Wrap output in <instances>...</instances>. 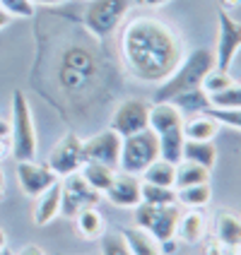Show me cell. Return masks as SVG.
<instances>
[{"instance_id": "1", "label": "cell", "mask_w": 241, "mask_h": 255, "mask_svg": "<svg viewBox=\"0 0 241 255\" xmlns=\"http://www.w3.org/2000/svg\"><path fill=\"white\" fill-rule=\"evenodd\" d=\"M121 56L135 80L159 85L184 60V43L162 19L133 17L121 31Z\"/></svg>"}, {"instance_id": "2", "label": "cell", "mask_w": 241, "mask_h": 255, "mask_svg": "<svg viewBox=\"0 0 241 255\" xmlns=\"http://www.w3.org/2000/svg\"><path fill=\"white\" fill-rule=\"evenodd\" d=\"M150 130L159 140V159H167L171 164L181 161V152H184V114L169 104L162 101L150 106Z\"/></svg>"}, {"instance_id": "3", "label": "cell", "mask_w": 241, "mask_h": 255, "mask_svg": "<svg viewBox=\"0 0 241 255\" xmlns=\"http://www.w3.org/2000/svg\"><path fill=\"white\" fill-rule=\"evenodd\" d=\"M215 68V56L213 51L208 48H198L193 53L179 63V68L171 72L164 82H159L155 89V104H162V101H169L171 97L181 94V92H188V89H196V87L203 85V77L208 75V70Z\"/></svg>"}, {"instance_id": "4", "label": "cell", "mask_w": 241, "mask_h": 255, "mask_svg": "<svg viewBox=\"0 0 241 255\" xmlns=\"http://www.w3.org/2000/svg\"><path fill=\"white\" fill-rule=\"evenodd\" d=\"M97 58L85 46H72L63 51L60 68H58V85L70 94L85 92L89 82L97 77Z\"/></svg>"}, {"instance_id": "5", "label": "cell", "mask_w": 241, "mask_h": 255, "mask_svg": "<svg viewBox=\"0 0 241 255\" xmlns=\"http://www.w3.org/2000/svg\"><path fill=\"white\" fill-rule=\"evenodd\" d=\"M10 142H12V156L17 161H29V159L36 156V128H34L27 94L19 92V89L12 92Z\"/></svg>"}, {"instance_id": "6", "label": "cell", "mask_w": 241, "mask_h": 255, "mask_svg": "<svg viewBox=\"0 0 241 255\" xmlns=\"http://www.w3.org/2000/svg\"><path fill=\"white\" fill-rule=\"evenodd\" d=\"M155 159H159V140L147 128L142 132L128 135L121 142V156H118V171L140 176Z\"/></svg>"}, {"instance_id": "7", "label": "cell", "mask_w": 241, "mask_h": 255, "mask_svg": "<svg viewBox=\"0 0 241 255\" xmlns=\"http://www.w3.org/2000/svg\"><path fill=\"white\" fill-rule=\"evenodd\" d=\"M128 7H130V0H89L82 22L97 41H106L121 27Z\"/></svg>"}, {"instance_id": "8", "label": "cell", "mask_w": 241, "mask_h": 255, "mask_svg": "<svg viewBox=\"0 0 241 255\" xmlns=\"http://www.w3.org/2000/svg\"><path fill=\"white\" fill-rule=\"evenodd\" d=\"M179 207L176 202L174 205H147V202H140L135 207V227L147 231L155 241H167V239H174L176 234V222H179Z\"/></svg>"}, {"instance_id": "9", "label": "cell", "mask_w": 241, "mask_h": 255, "mask_svg": "<svg viewBox=\"0 0 241 255\" xmlns=\"http://www.w3.org/2000/svg\"><path fill=\"white\" fill-rule=\"evenodd\" d=\"M101 193H97L94 188H89L87 181L77 173H70L60 181V214L72 219L80 210L87 207H99Z\"/></svg>"}, {"instance_id": "10", "label": "cell", "mask_w": 241, "mask_h": 255, "mask_svg": "<svg viewBox=\"0 0 241 255\" xmlns=\"http://www.w3.org/2000/svg\"><path fill=\"white\" fill-rule=\"evenodd\" d=\"M241 48V22L234 19L229 10L217 12V46H215V68L229 70L232 60Z\"/></svg>"}, {"instance_id": "11", "label": "cell", "mask_w": 241, "mask_h": 255, "mask_svg": "<svg viewBox=\"0 0 241 255\" xmlns=\"http://www.w3.org/2000/svg\"><path fill=\"white\" fill-rule=\"evenodd\" d=\"M51 171L58 178H65L70 173H77L85 164V147H82V137L77 132H65L60 140L56 142V147L51 149L48 161H46Z\"/></svg>"}, {"instance_id": "12", "label": "cell", "mask_w": 241, "mask_h": 255, "mask_svg": "<svg viewBox=\"0 0 241 255\" xmlns=\"http://www.w3.org/2000/svg\"><path fill=\"white\" fill-rule=\"evenodd\" d=\"M109 128L121 137L147 130L150 128V104L145 99H123L114 109Z\"/></svg>"}, {"instance_id": "13", "label": "cell", "mask_w": 241, "mask_h": 255, "mask_svg": "<svg viewBox=\"0 0 241 255\" xmlns=\"http://www.w3.org/2000/svg\"><path fill=\"white\" fill-rule=\"evenodd\" d=\"M121 142L123 137L114 132L111 128L101 130L97 135L82 140L85 147V161H97V164H106L111 169H118V156H121Z\"/></svg>"}, {"instance_id": "14", "label": "cell", "mask_w": 241, "mask_h": 255, "mask_svg": "<svg viewBox=\"0 0 241 255\" xmlns=\"http://www.w3.org/2000/svg\"><path fill=\"white\" fill-rule=\"evenodd\" d=\"M56 181H58V176L51 171L48 164H36L34 159L17 164V183H19L22 193H24L27 198L41 195L43 190L51 188Z\"/></svg>"}, {"instance_id": "15", "label": "cell", "mask_w": 241, "mask_h": 255, "mask_svg": "<svg viewBox=\"0 0 241 255\" xmlns=\"http://www.w3.org/2000/svg\"><path fill=\"white\" fill-rule=\"evenodd\" d=\"M140 176H133V173H123V171H116L111 185L106 188L104 198L109 200L114 207H128V210H135L142 202L140 195Z\"/></svg>"}, {"instance_id": "16", "label": "cell", "mask_w": 241, "mask_h": 255, "mask_svg": "<svg viewBox=\"0 0 241 255\" xmlns=\"http://www.w3.org/2000/svg\"><path fill=\"white\" fill-rule=\"evenodd\" d=\"M208 234V217L200 212V210H188L179 217L176 222V241L186 243V246H196L205 239Z\"/></svg>"}, {"instance_id": "17", "label": "cell", "mask_w": 241, "mask_h": 255, "mask_svg": "<svg viewBox=\"0 0 241 255\" xmlns=\"http://www.w3.org/2000/svg\"><path fill=\"white\" fill-rule=\"evenodd\" d=\"M215 236L222 246H239L241 243V214L232 210H217L213 219Z\"/></svg>"}, {"instance_id": "18", "label": "cell", "mask_w": 241, "mask_h": 255, "mask_svg": "<svg viewBox=\"0 0 241 255\" xmlns=\"http://www.w3.org/2000/svg\"><path fill=\"white\" fill-rule=\"evenodd\" d=\"M60 214V178L51 188H46L41 195H36V205H34V224L36 227H46L51 224Z\"/></svg>"}, {"instance_id": "19", "label": "cell", "mask_w": 241, "mask_h": 255, "mask_svg": "<svg viewBox=\"0 0 241 255\" xmlns=\"http://www.w3.org/2000/svg\"><path fill=\"white\" fill-rule=\"evenodd\" d=\"M220 128L222 123L208 111L193 114L191 118H184V137L186 140H213L220 132Z\"/></svg>"}, {"instance_id": "20", "label": "cell", "mask_w": 241, "mask_h": 255, "mask_svg": "<svg viewBox=\"0 0 241 255\" xmlns=\"http://www.w3.org/2000/svg\"><path fill=\"white\" fill-rule=\"evenodd\" d=\"M75 222V231L85 239V241H99L101 234L106 231V224H104V214L97 210V207H87V210H80V212L72 217Z\"/></svg>"}, {"instance_id": "21", "label": "cell", "mask_w": 241, "mask_h": 255, "mask_svg": "<svg viewBox=\"0 0 241 255\" xmlns=\"http://www.w3.org/2000/svg\"><path fill=\"white\" fill-rule=\"evenodd\" d=\"M123 241H126L130 255H162L159 241H155L147 231H142L138 227H126L121 231Z\"/></svg>"}, {"instance_id": "22", "label": "cell", "mask_w": 241, "mask_h": 255, "mask_svg": "<svg viewBox=\"0 0 241 255\" xmlns=\"http://www.w3.org/2000/svg\"><path fill=\"white\" fill-rule=\"evenodd\" d=\"M181 159L196 161V164H200V166H205V169L213 171L215 161H217V147H215L213 140H186Z\"/></svg>"}, {"instance_id": "23", "label": "cell", "mask_w": 241, "mask_h": 255, "mask_svg": "<svg viewBox=\"0 0 241 255\" xmlns=\"http://www.w3.org/2000/svg\"><path fill=\"white\" fill-rule=\"evenodd\" d=\"M196 183H210V169L200 166L196 161L181 159L174 166V188H186V185H196Z\"/></svg>"}, {"instance_id": "24", "label": "cell", "mask_w": 241, "mask_h": 255, "mask_svg": "<svg viewBox=\"0 0 241 255\" xmlns=\"http://www.w3.org/2000/svg\"><path fill=\"white\" fill-rule=\"evenodd\" d=\"M169 104H174L181 114H203V111H208L213 104H210V97L205 94V89L203 87H196V89H188V92H181V94H176V97H171Z\"/></svg>"}, {"instance_id": "25", "label": "cell", "mask_w": 241, "mask_h": 255, "mask_svg": "<svg viewBox=\"0 0 241 255\" xmlns=\"http://www.w3.org/2000/svg\"><path fill=\"white\" fill-rule=\"evenodd\" d=\"M80 176L87 181L89 188H94L97 193H106V188L111 185L116 176V169L111 166H106V164H97V161H85L82 164V169H80Z\"/></svg>"}, {"instance_id": "26", "label": "cell", "mask_w": 241, "mask_h": 255, "mask_svg": "<svg viewBox=\"0 0 241 255\" xmlns=\"http://www.w3.org/2000/svg\"><path fill=\"white\" fill-rule=\"evenodd\" d=\"M210 200H213L210 183H196V185H186V188H176V202L188 207V210H203L205 205H210Z\"/></svg>"}, {"instance_id": "27", "label": "cell", "mask_w": 241, "mask_h": 255, "mask_svg": "<svg viewBox=\"0 0 241 255\" xmlns=\"http://www.w3.org/2000/svg\"><path fill=\"white\" fill-rule=\"evenodd\" d=\"M174 166L167 159H155L147 169L140 173V181L145 183H155V185H171L174 188Z\"/></svg>"}, {"instance_id": "28", "label": "cell", "mask_w": 241, "mask_h": 255, "mask_svg": "<svg viewBox=\"0 0 241 255\" xmlns=\"http://www.w3.org/2000/svg\"><path fill=\"white\" fill-rule=\"evenodd\" d=\"M140 195H142V202H147V205H174V202H176V188H171V185L145 183V181H142Z\"/></svg>"}, {"instance_id": "29", "label": "cell", "mask_w": 241, "mask_h": 255, "mask_svg": "<svg viewBox=\"0 0 241 255\" xmlns=\"http://www.w3.org/2000/svg\"><path fill=\"white\" fill-rule=\"evenodd\" d=\"M234 85V80H232V75L229 70H220V68H210L208 75L203 77V89H205V94L208 97H213V94H220V92H225L227 87Z\"/></svg>"}, {"instance_id": "30", "label": "cell", "mask_w": 241, "mask_h": 255, "mask_svg": "<svg viewBox=\"0 0 241 255\" xmlns=\"http://www.w3.org/2000/svg\"><path fill=\"white\" fill-rule=\"evenodd\" d=\"M213 109H241V82H234L225 92L210 97Z\"/></svg>"}, {"instance_id": "31", "label": "cell", "mask_w": 241, "mask_h": 255, "mask_svg": "<svg viewBox=\"0 0 241 255\" xmlns=\"http://www.w3.org/2000/svg\"><path fill=\"white\" fill-rule=\"evenodd\" d=\"M99 248H101V255H130L121 231L118 234L116 231H104L99 239Z\"/></svg>"}, {"instance_id": "32", "label": "cell", "mask_w": 241, "mask_h": 255, "mask_svg": "<svg viewBox=\"0 0 241 255\" xmlns=\"http://www.w3.org/2000/svg\"><path fill=\"white\" fill-rule=\"evenodd\" d=\"M0 7L10 17H34L36 7L31 5V0H0Z\"/></svg>"}, {"instance_id": "33", "label": "cell", "mask_w": 241, "mask_h": 255, "mask_svg": "<svg viewBox=\"0 0 241 255\" xmlns=\"http://www.w3.org/2000/svg\"><path fill=\"white\" fill-rule=\"evenodd\" d=\"M208 114L215 116L222 126H229V128H237L241 130V109H208Z\"/></svg>"}, {"instance_id": "34", "label": "cell", "mask_w": 241, "mask_h": 255, "mask_svg": "<svg viewBox=\"0 0 241 255\" xmlns=\"http://www.w3.org/2000/svg\"><path fill=\"white\" fill-rule=\"evenodd\" d=\"M225 248H227V246H222L217 239H210V241L205 243V251H203V255H225Z\"/></svg>"}, {"instance_id": "35", "label": "cell", "mask_w": 241, "mask_h": 255, "mask_svg": "<svg viewBox=\"0 0 241 255\" xmlns=\"http://www.w3.org/2000/svg\"><path fill=\"white\" fill-rule=\"evenodd\" d=\"M7 156H12V142H10V135H7V137H0V164H2Z\"/></svg>"}, {"instance_id": "36", "label": "cell", "mask_w": 241, "mask_h": 255, "mask_svg": "<svg viewBox=\"0 0 241 255\" xmlns=\"http://www.w3.org/2000/svg\"><path fill=\"white\" fill-rule=\"evenodd\" d=\"M14 255H46V251H43L41 246H36V243H27V246H22Z\"/></svg>"}, {"instance_id": "37", "label": "cell", "mask_w": 241, "mask_h": 255, "mask_svg": "<svg viewBox=\"0 0 241 255\" xmlns=\"http://www.w3.org/2000/svg\"><path fill=\"white\" fill-rule=\"evenodd\" d=\"M63 2H68V0H31V5L34 7H53V5H63Z\"/></svg>"}, {"instance_id": "38", "label": "cell", "mask_w": 241, "mask_h": 255, "mask_svg": "<svg viewBox=\"0 0 241 255\" xmlns=\"http://www.w3.org/2000/svg\"><path fill=\"white\" fill-rule=\"evenodd\" d=\"M7 135H10V121L0 118V137H7Z\"/></svg>"}, {"instance_id": "39", "label": "cell", "mask_w": 241, "mask_h": 255, "mask_svg": "<svg viewBox=\"0 0 241 255\" xmlns=\"http://www.w3.org/2000/svg\"><path fill=\"white\" fill-rule=\"evenodd\" d=\"M140 5H147V7H157V5H164V2H171V0H138Z\"/></svg>"}, {"instance_id": "40", "label": "cell", "mask_w": 241, "mask_h": 255, "mask_svg": "<svg viewBox=\"0 0 241 255\" xmlns=\"http://www.w3.org/2000/svg\"><path fill=\"white\" fill-rule=\"evenodd\" d=\"M5 188H7L5 185V171H2V164H0V200L5 198Z\"/></svg>"}, {"instance_id": "41", "label": "cell", "mask_w": 241, "mask_h": 255, "mask_svg": "<svg viewBox=\"0 0 241 255\" xmlns=\"http://www.w3.org/2000/svg\"><path fill=\"white\" fill-rule=\"evenodd\" d=\"M239 2L241 0H220V7H222V10H227V7H237Z\"/></svg>"}, {"instance_id": "42", "label": "cell", "mask_w": 241, "mask_h": 255, "mask_svg": "<svg viewBox=\"0 0 241 255\" xmlns=\"http://www.w3.org/2000/svg\"><path fill=\"white\" fill-rule=\"evenodd\" d=\"M225 255H241V243L239 246H227V248H225Z\"/></svg>"}, {"instance_id": "43", "label": "cell", "mask_w": 241, "mask_h": 255, "mask_svg": "<svg viewBox=\"0 0 241 255\" xmlns=\"http://www.w3.org/2000/svg\"><path fill=\"white\" fill-rule=\"evenodd\" d=\"M7 22H10V14H7L5 10H2V7H0V29L7 27Z\"/></svg>"}, {"instance_id": "44", "label": "cell", "mask_w": 241, "mask_h": 255, "mask_svg": "<svg viewBox=\"0 0 241 255\" xmlns=\"http://www.w3.org/2000/svg\"><path fill=\"white\" fill-rule=\"evenodd\" d=\"M7 246V236H5V231H2V227H0V251Z\"/></svg>"}, {"instance_id": "45", "label": "cell", "mask_w": 241, "mask_h": 255, "mask_svg": "<svg viewBox=\"0 0 241 255\" xmlns=\"http://www.w3.org/2000/svg\"><path fill=\"white\" fill-rule=\"evenodd\" d=\"M0 255H14V253H12V251H10V248H7V246H5V248L0 251Z\"/></svg>"}, {"instance_id": "46", "label": "cell", "mask_w": 241, "mask_h": 255, "mask_svg": "<svg viewBox=\"0 0 241 255\" xmlns=\"http://www.w3.org/2000/svg\"><path fill=\"white\" fill-rule=\"evenodd\" d=\"M87 2H89V0H87Z\"/></svg>"}]
</instances>
